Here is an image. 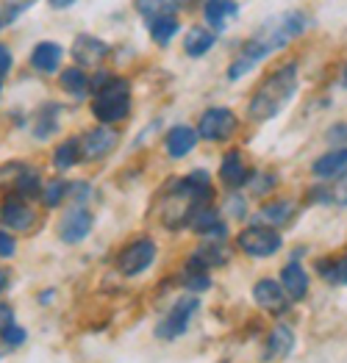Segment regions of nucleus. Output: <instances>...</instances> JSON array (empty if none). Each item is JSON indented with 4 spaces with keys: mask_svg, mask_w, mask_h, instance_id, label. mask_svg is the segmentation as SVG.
I'll return each mask as SVG.
<instances>
[{
    "mask_svg": "<svg viewBox=\"0 0 347 363\" xmlns=\"http://www.w3.org/2000/svg\"><path fill=\"white\" fill-rule=\"evenodd\" d=\"M153 258H156V242H150V239H136V242H131L120 252V258H117V269L126 274V277H133V274H142L150 264H153Z\"/></svg>",
    "mask_w": 347,
    "mask_h": 363,
    "instance_id": "obj_8",
    "label": "nucleus"
},
{
    "mask_svg": "<svg viewBox=\"0 0 347 363\" xmlns=\"http://www.w3.org/2000/svg\"><path fill=\"white\" fill-rule=\"evenodd\" d=\"M228 261V252H225V247L222 244H200L197 250H194V255L189 258V264L187 267H194V269H211V267H220Z\"/></svg>",
    "mask_w": 347,
    "mask_h": 363,
    "instance_id": "obj_23",
    "label": "nucleus"
},
{
    "mask_svg": "<svg viewBox=\"0 0 347 363\" xmlns=\"http://www.w3.org/2000/svg\"><path fill=\"white\" fill-rule=\"evenodd\" d=\"M14 250H17L14 239H11L6 230H0V258H11V255H14Z\"/></svg>",
    "mask_w": 347,
    "mask_h": 363,
    "instance_id": "obj_37",
    "label": "nucleus"
},
{
    "mask_svg": "<svg viewBox=\"0 0 347 363\" xmlns=\"http://www.w3.org/2000/svg\"><path fill=\"white\" fill-rule=\"evenodd\" d=\"M189 225L194 233H200V236H211V239H225V233H228L225 225H222V219H220V211H217L211 203L197 206V211L192 213Z\"/></svg>",
    "mask_w": 347,
    "mask_h": 363,
    "instance_id": "obj_14",
    "label": "nucleus"
},
{
    "mask_svg": "<svg viewBox=\"0 0 347 363\" xmlns=\"http://www.w3.org/2000/svg\"><path fill=\"white\" fill-rule=\"evenodd\" d=\"M220 181L228 186V189H239L250 181V172L245 167V155L242 150H228L220 161Z\"/></svg>",
    "mask_w": 347,
    "mask_h": 363,
    "instance_id": "obj_16",
    "label": "nucleus"
},
{
    "mask_svg": "<svg viewBox=\"0 0 347 363\" xmlns=\"http://www.w3.org/2000/svg\"><path fill=\"white\" fill-rule=\"evenodd\" d=\"M233 130H236V117L231 108H222V106L203 111V117L197 122V133L206 142H225Z\"/></svg>",
    "mask_w": 347,
    "mask_h": 363,
    "instance_id": "obj_7",
    "label": "nucleus"
},
{
    "mask_svg": "<svg viewBox=\"0 0 347 363\" xmlns=\"http://www.w3.org/2000/svg\"><path fill=\"white\" fill-rule=\"evenodd\" d=\"M294 350V330L289 325H275L270 333H267V341H264V361H284L292 355Z\"/></svg>",
    "mask_w": 347,
    "mask_h": 363,
    "instance_id": "obj_13",
    "label": "nucleus"
},
{
    "mask_svg": "<svg viewBox=\"0 0 347 363\" xmlns=\"http://www.w3.org/2000/svg\"><path fill=\"white\" fill-rule=\"evenodd\" d=\"M33 3H36V0H9V3H6V6H9V20H17V14H23Z\"/></svg>",
    "mask_w": 347,
    "mask_h": 363,
    "instance_id": "obj_38",
    "label": "nucleus"
},
{
    "mask_svg": "<svg viewBox=\"0 0 347 363\" xmlns=\"http://www.w3.org/2000/svg\"><path fill=\"white\" fill-rule=\"evenodd\" d=\"M33 219H36V213L26 203L23 194H9L3 200V206H0V222L6 228H11V230H28L33 225Z\"/></svg>",
    "mask_w": 347,
    "mask_h": 363,
    "instance_id": "obj_10",
    "label": "nucleus"
},
{
    "mask_svg": "<svg viewBox=\"0 0 347 363\" xmlns=\"http://www.w3.org/2000/svg\"><path fill=\"white\" fill-rule=\"evenodd\" d=\"M294 91H297V61H289V64H281L278 69H272L258 84V89L253 91L250 97V106H248V117L253 122L275 120L289 106Z\"/></svg>",
    "mask_w": 347,
    "mask_h": 363,
    "instance_id": "obj_2",
    "label": "nucleus"
},
{
    "mask_svg": "<svg viewBox=\"0 0 347 363\" xmlns=\"http://www.w3.org/2000/svg\"><path fill=\"white\" fill-rule=\"evenodd\" d=\"M197 136H200V133L187 128V125H175V128L167 133L164 147H167V152H170L172 158H184V155H189V152L194 150Z\"/></svg>",
    "mask_w": 347,
    "mask_h": 363,
    "instance_id": "obj_19",
    "label": "nucleus"
},
{
    "mask_svg": "<svg viewBox=\"0 0 347 363\" xmlns=\"http://www.w3.org/2000/svg\"><path fill=\"white\" fill-rule=\"evenodd\" d=\"M59 81H62V89L70 91V94H75V97H87V91H89V78H87V72H81L78 67L64 69Z\"/></svg>",
    "mask_w": 347,
    "mask_h": 363,
    "instance_id": "obj_28",
    "label": "nucleus"
},
{
    "mask_svg": "<svg viewBox=\"0 0 347 363\" xmlns=\"http://www.w3.org/2000/svg\"><path fill=\"white\" fill-rule=\"evenodd\" d=\"M48 3H50L53 9H67V6H72L75 0H48Z\"/></svg>",
    "mask_w": 347,
    "mask_h": 363,
    "instance_id": "obj_42",
    "label": "nucleus"
},
{
    "mask_svg": "<svg viewBox=\"0 0 347 363\" xmlns=\"http://www.w3.org/2000/svg\"><path fill=\"white\" fill-rule=\"evenodd\" d=\"M184 286L189 289L192 294H200V291H206V289L211 286V277L206 274V269H194V267H187V272H184Z\"/></svg>",
    "mask_w": 347,
    "mask_h": 363,
    "instance_id": "obj_31",
    "label": "nucleus"
},
{
    "mask_svg": "<svg viewBox=\"0 0 347 363\" xmlns=\"http://www.w3.org/2000/svg\"><path fill=\"white\" fill-rule=\"evenodd\" d=\"M78 161H84V155H81V136L62 142V145L56 147V152H53L56 169H70V167H75Z\"/></svg>",
    "mask_w": 347,
    "mask_h": 363,
    "instance_id": "obj_25",
    "label": "nucleus"
},
{
    "mask_svg": "<svg viewBox=\"0 0 347 363\" xmlns=\"http://www.w3.org/2000/svg\"><path fill=\"white\" fill-rule=\"evenodd\" d=\"M342 84H345V89H347V64H345V69H342Z\"/></svg>",
    "mask_w": 347,
    "mask_h": 363,
    "instance_id": "obj_44",
    "label": "nucleus"
},
{
    "mask_svg": "<svg viewBox=\"0 0 347 363\" xmlns=\"http://www.w3.org/2000/svg\"><path fill=\"white\" fill-rule=\"evenodd\" d=\"M0 84H3V75H0Z\"/></svg>",
    "mask_w": 347,
    "mask_h": 363,
    "instance_id": "obj_45",
    "label": "nucleus"
},
{
    "mask_svg": "<svg viewBox=\"0 0 347 363\" xmlns=\"http://www.w3.org/2000/svg\"><path fill=\"white\" fill-rule=\"evenodd\" d=\"M67 191H70V183L67 181H50L42 189V200H45L48 208H56L64 197H67Z\"/></svg>",
    "mask_w": 347,
    "mask_h": 363,
    "instance_id": "obj_30",
    "label": "nucleus"
},
{
    "mask_svg": "<svg viewBox=\"0 0 347 363\" xmlns=\"http://www.w3.org/2000/svg\"><path fill=\"white\" fill-rule=\"evenodd\" d=\"M0 338H3L9 347H20V344L26 341V330L17 328V325H9L6 330H0Z\"/></svg>",
    "mask_w": 347,
    "mask_h": 363,
    "instance_id": "obj_36",
    "label": "nucleus"
},
{
    "mask_svg": "<svg viewBox=\"0 0 347 363\" xmlns=\"http://www.w3.org/2000/svg\"><path fill=\"white\" fill-rule=\"evenodd\" d=\"M178 17L175 14H164V17H153L150 20V36H153V42L158 45H167L175 33H178Z\"/></svg>",
    "mask_w": 347,
    "mask_h": 363,
    "instance_id": "obj_27",
    "label": "nucleus"
},
{
    "mask_svg": "<svg viewBox=\"0 0 347 363\" xmlns=\"http://www.w3.org/2000/svg\"><path fill=\"white\" fill-rule=\"evenodd\" d=\"M117 130H111L109 125H100L95 130H89L87 136H81V155H84V161H97V158H103V155H109V152L117 147Z\"/></svg>",
    "mask_w": 347,
    "mask_h": 363,
    "instance_id": "obj_11",
    "label": "nucleus"
},
{
    "mask_svg": "<svg viewBox=\"0 0 347 363\" xmlns=\"http://www.w3.org/2000/svg\"><path fill=\"white\" fill-rule=\"evenodd\" d=\"M314 269L319 272V277L325 283H339V286H347V252L345 255H328V258H319L314 264Z\"/></svg>",
    "mask_w": 347,
    "mask_h": 363,
    "instance_id": "obj_21",
    "label": "nucleus"
},
{
    "mask_svg": "<svg viewBox=\"0 0 347 363\" xmlns=\"http://www.w3.org/2000/svg\"><path fill=\"white\" fill-rule=\"evenodd\" d=\"M294 203L292 200H275V203H267V206H261V211L258 216L264 219V222H270V225H286L292 216H294Z\"/></svg>",
    "mask_w": 347,
    "mask_h": 363,
    "instance_id": "obj_26",
    "label": "nucleus"
},
{
    "mask_svg": "<svg viewBox=\"0 0 347 363\" xmlns=\"http://www.w3.org/2000/svg\"><path fill=\"white\" fill-rule=\"evenodd\" d=\"M214 42H217V36L211 30L192 28L187 33V39H184V50H187V56H192V59H200V56H206L214 48Z\"/></svg>",
    "mask_w": 347,
    "mask_h": 363,
    "instance_id": "obj_24",
    "label": "nucleus"
},
{
    "mask_svg": "<svg viewBox=\"0 0 347 363\" xmlns=\"http://www.w3.org/2000/svg\"><path fill=\"white\" fill-rule=\"evenodd\" d=\"M203 14H206V23L214 30H225L228 20H233L239 14V6H236V0H209Z\"/></svg>",
    "mask_w": 347,
    "mask_h": 363,
    "instance_id": "obj_20",
    "label": "nucleus"
},
{
    "mask_svg": "<svg viewBox=\"0 0 347 363\" xmlns=\"http://www.w3.org/2000/svg\"><path fill=\"white\" fill-rule=\"evenodd\" d=\"M131 111V86L123 78H111L100 91H95V100H92V114L103 125H111V122H120L128 117Z\"/></svg>",
    "mask_w": 347,
    "mask_h": 363,
    "instance_id": "obj_4",
    "label": "nucleus"
},
{
    "mask_svg": "<svg viewBox=\"0 0 347 363\" xmlns=\"http://www.w3.org/2000/svg\"><path fill=\"white\" fill-rule=\"evenodd\" d=\"M31 64L39 72H56L62 64V48L56 42H39L31 53Z\"/></svg>",
    "mask_w": 347,
    "mask_h": 363,
    "instance_id": "obj_22",
    "label": "nucleus"
},
{
    "mask_svg": "<svg viewBox=\"0 0 347 363\" xmlns=\"http://www.w3.org/2000/svg\"><path fill=\"white\" fill-rule=\"evenodd\" d=\"M197 308H200V297L197 294H184L178 303L172 305V311L161 319V325L156 328L158 338H164V341H172V338H178L181 333H187V328H189L192 316L197 313Z\"/></svg>",
    "mask_w": 347,
    "mask_h": 363,
    "instance_id": "obj_6",
    "label": "nucleus"
},
{
    "mask_svg": "<svg viewBox=\"0 0 347 363\" xmlns=\"http://www.w3.org/2000/svg\"><path fill=\"white\" fill-rule=\"evenodd\" d=\"M325 139H328V145H331V147H347V125L345 122L331 125V128H328V133H325Z\"/></svg>",
    "mask_w": 347,
    "mask_h": 363,
    "instance_id": "obj_34",
    "label": "nucleus"
},
{
    "mask_svg": "<svg viewBox=\"0 0 347 363\" xmlns=\"http://www.w3.org/2000/svg\"><path fill=\"white\" fill-rule=\"evenodd\" d=\"M0 26H3V20H0Z\"/></svg>",
    "mask_w": 347,
    "mask_h": 363,
    "instance_id": "obj_46",
    "label": "nucleus"
},
{
    "mask_svg": "<svg viewBox=\"0 0 347 363\" xmlns=\"http://www.w3.org/2000/svg\"><path fill=\"white\" fill-rule=\"evenodd\" d=\"M197 206H203V203L192 191L187 178H175V181H170V186L161 191V222L170 230H175L184 222H189L192 213L197 211Z\"/></svg>",
    "mask_w": 347,
    "mask_h": 363,
    "instance_id": "obj_3",
    "label": "nucleus"
},
{
    "mask_svg": "<svg viewBox=\"0 0 347 363\" xmlns=\"http://www.w3.org/2000/svg\"><path fill=\"white\" fill-rule=\"evenodd\" d=\"M250 191L255 194V197H261V194H270L272 189H275V175L272 172H267V175H261V172H255V175H250Z\"/></svg>",
    "mask_w": 347,
    "mask_h": 363,
    "instance_id": "obj_33",
    "label": "nucleus"
},
{
    "mask_svg": "<svg viewBox=\"0 0 347 363\" xmlns=\"http://www.w3.org/2000/svg\"><path fill=\"white\" fill-rule=\"evenodd\" d=\"M89 230H92V213L87 211V208H72V211H67L62 219V225H59V236L70 244L87 239Z\"/></svg>",
    "mask_w": 347,
    "mask_h": 363,
    "instance_id": "obj_15",
    "label": "nucleus"
},
{
    "mask_svg": "<svg viewBox=\"0 0 347 363\" xmlns=\"http://www.w3.org/2000/svg\"><path fill=\"white\" fill-rule=\"evenodd\" d=\"M9 325H14V319H11V308H9V305H0V330H6Z\"/></svg>",
    "mask_w": 347,
    "mask_h": 363,
    "instance_id": "obj_41",
    "label": "nucleus"
},
{
    "mask_svg": "<svg viewBox=\"0 0 347 363\" xmlns=\"http://www.w3.org/2000/svg\"><path fill=\"white\" fill-rule=\"evenodd\" d=\"M281 286L286 289L292 303L306 300V294H309V272L300 267V261H289L281 269Z\"/></svg>",
    "mask_w": 347,
    "mask_h": 363,
    "instance_id": "obj_18",
    "label": "nucleus"
},
{
    "mask_svg": "<svg viewBox=\"0 0 347 363\" xmlns=\"http://www.w3.org/2000/svg\"><path fill=\"white\" fill-rule=\"evenodd\" d=\"M17 194H23V197H36V194H42V186H39V178H36V172L31 169H20V178H17Z\"/></svg>",
    "mask_w": 347,
    "mask_h": 363,
    "instance_id": "obj_32",
    "label": "nucleus"
},
{
    "mask_svg": "<svg viewBox=\"0 0 347 363\" xmlns=\"http://www.w3.org/2000/svg\"><path fill=\"white\" fill-rule=\"evenodd\" d=\"M236 244L250 258H272L284 247V236L270 225H250L236 236Z\"/></svg>",
    "mask_w": 347,
    "mask_h": 363,
    "instance_id": "obj_5",
    "label": "nucleus"
},
{
    "mask_svg": "<svg viewBox=\"0 0 347 363\" xmlns=\"http://www.w3.org/2000/svg\"><path fill=\"white\" fill-rule=\"evenodd\" d=\"M253 300H255L258 308H264L272 316H284L289 311V303H292L286 289L281 286V280H272V277H261L253 286Z\"/></svg>",
    "mask_w": 347,
    "mask_h": 363,
    "instance_id": "obj_9",
    "label": "nucleus"
},
{
    "mask_svg": "<svg viewBox=\"0 0 347 363\" xmlns=\"http://www.w3.org/2000/svg\"><path fill=\"white\" fill-rule=\"evenodd\" d=\"M228 211L233 213V216H245V213H248L245 200H242L239 194H231V197H228Z\"/></svg>",
    "mask_w": 347,
    "mask_h": 363,
    "instance_id": "obj_39",
    "label": "nucleus"
},
{
    "mask_svg": "<svg viewBox=\"0 0 347 363\" xmlns=\"http://www.w3.org/2000/svg\"><path fill=\"white\" fill-rule=\"evenodd\" d=\"M306 28H309V17L303 11H286V14H278V17L267 20L242 45V53L228 67V81H239L258 61H264L270 53L281 50L292 39H297L300 33H306Z\"/></svg>",
    "mask_w": 347,
    "mask_h": 363,
    "instance_id": "obj_1",
    "label": "nucleus"
},
{
    "mask_svg": "<svg viewBox=\"0 0 347 363\" xmlns=\"http://www.w3.org/2000/svg\"><path fill=\"white\" fill-rule=\"evenodd\" d=\"M178 6H181V0H136V11H139L142 17H148V20L172 14Z\"/></svg>",
    "mask_w": 347,
    "mask_h": 363,
    "instance_id": "obj_29",
    "label": "nucleus"
},
{
    "mask_svg": "<svg viewBox=\"0 0 347 363\" xmlns=\"http://www.w3.org/2000/svg\"><path fill=\"white\" fill-rule=\"evenodd\" d=\"M9 67H11V53H9V48L0 45V75H6Z\"/></svg>",
    "mask_w": 347,
    "mask_h": 363,
    "instance_id": "obj_40",
    "label": "nucleus"
},
{
    "mask_svg": "<svg viewBox=\"0 0 347 363\" xmlns=\"http://www.w3.org/2000/svg\"><path fill=\"white\" fill-rule=\"evenodd\" d=\"M347 172V147H331V152L319 155L312 164V175L322 181H334Z\"/></svg>",
    "mask_w": 347,
    "mask_h": 363,
    "instance_id": "obj_17",
    "label": "nucleus"
},
{
    "mask_svg": "<svg viewBox=\"0 0 347 363\" xmlns=\"http://www.w3.org/2000/svg\"><path fill=\"white\" fill-rule=\"evenodd\" d=\"M6 286H9V272H6L3 267H0V291H3Z\"/></svg>",
    "mask_w": 347,
    "mask_h": 363,
    "instance_id": "obj_43",
    "label": "nucleus"
},
{
    "mask_svg": "<svg viewBox=\"0 0 347 363\" xmlns=\"http://www.w3.org/2000/svg\"><path fill=\"white\" fill-rule=\"evenodd\" d=\"M331 203L339 206V208H347V172L339 178V183L331 189Z\"/></svg>",
    "mask_w": 347,
    "mask_h": 363,
    "instance_id": "obj_35",
    "label": "nucleus"
},
{
    "mask_svg": "<svg viewBox=\"0 0 347 363\" xmlns=\"http://www.w3.org/2000/svg\"><path fill=\"white\" fill-rule=\"evenodd\" d=\"M70 53H72V59H75L78 67H97L100 61L109 56V45L103 39H97V36L81 33V36H75Z\"/></svg>",
    "mask_w": 347,
    "mask_h": 363,
    "instance_id": "obj_12",
    "label": "nucleus"
}]
</instances>
